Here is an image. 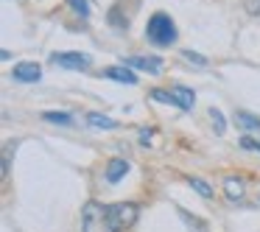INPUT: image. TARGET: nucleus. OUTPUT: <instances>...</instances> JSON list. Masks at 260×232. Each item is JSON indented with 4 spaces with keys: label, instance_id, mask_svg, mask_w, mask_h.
Wrapping results in <instances>:
<instances>
[{
    "label": "nucleus",
    "instance_id": "nucleus-1",
    "mask_svg": "<svg viewBox=\"0 0 260 232\" xmlns=\"http://www.w3.org/2000/svg\"><path fill=\"white\" fill-rule=\"evenodd\" d=\"M146 37H148V42H154V45H159V48L174 45L176 42V23L165 12H157L146 25Z\"/></svg>",
    "mask_w": 260,
    "mask_h": 232
},
{
    "label": "nucleus",
    "instance_id": "nucleus-2",
    "mask_svg": "<svg viewBox=\"0 0 260 232\" xmlns=\"http://www.w3.org/2000/svg\"><path fill=\"white\" fill-rule=\"evenodd\" d=\"M140 215V207L135 202H120L107 207V218H109V232H126Z\"/></svg>",
    "mask_w": 260,
    "mask_h": 232
},
{
    "label": "nucleus",
    "instance_id": "nucleus-3",
    "mask_svg": "<svg viewBox=\"0 0 260 232\" xmlns=\"http://www.w3.org/2000/svg\"><path fill=\"white\" fill-rule=\"evenodd\" d=\"M81 232H109L107 207L98 202H87L81 210Z\"/></svg>",
    "mask_w": 260,
    "mask_h": 232
},
{
    "label": "nucleus",
    "instance_id": "nucleus-4",
    "mask_svg": "<svg viewBox=\"0 0 260 232\" xmlns=\"http://www.w3.org/2000/svg\"><path fill=\"white\" fill-rule=\"evenodd\" d=\"M51 62L56 68H68V70H90L92 59L81 51H64V53H53Z\"/></svg>",
    "mask_w": 260,
    "mask_h": 232
},
{
    "label": "nucleus",
    "instance_id": "nucleus-5",
    "mask_svg": "<svg viewBox=\"0 0 260 232\" xmlns=\"http://www.w3.org/2000/svg\"><path fill=\"white\" fill-rule=\"evenodd\" d=\"M12 79L20 81V84H37L42 79V68L37 62H20V64H14Z\"/></svg>",
    "mask_w": 260,
    "mask_h": 232
},
{
    "label": "nucleus",
    "instance_id": "nucleus-6",
    "mask_svg": "<svg viewBox=\"0 0 260 232\" xmlns=\"http://www.w3.org/2000/svg\"><path fill=\"white\" fill-rule=\"evenodd\" d=\"M123 64H126V68L146 70V73H151V76L162 73V59H157V56H126Z\"/></svg>",
    "mask_w": 260,
    "mask_h": 232
},
{
    "label": "nucleus",
    "instance_id": "nucleus-7",
    "mask_svg": "<svg viewBox=\"0 0 260 232\" xmlns=\"http://www.w3.org/2000/svg\"><path fill=\"white\" fill-rule=\"evenodd\" d=\"M104 79H112V81H120V84H137V76L132 73V68L126 64H115V68H104Z\"/></svg>",
    "mask_w": 260,
    "mask_h": 232
},
{
    "label": "nucleus",
    "instance_id": "nucleus-8",
    "mask_svg": "<svg viewBox=\"0 0 260 232\" xmlns=\"http://www.w3.org/2000/svg\"><path fill=\"white\" fill-rule=\"evenodd\" d=\"M171 104L179 109H193L196 104V92L187 90V87H171Z\"/></svg>",
    "mask_w": 260,
    "mask_h": 232
},
{
    "label": "nucleus",
    "instance_id": "nucleus-9",
    "mask_svg": "<svg viewBox=\"0 0 260 232\" xmlns=\"http://www.w3.org/2000/svg\"><path fill=\"white\" fill-rule=\"evenodd\" d=\"M126 174H129V162L126 159H112L107 165V182H120Z\"/></svg>",
    "mask_w": 260,
    "mask_h": 232
},
{
    "label": "nucleus",
    "instance_id": "nucleus-10",
    "mask_svg": "<svg viewBox=\"0 0 260 232\" xmlns=\"http://www.w3.org/2000/svg\"><path fill=\"white\" fill-rule=\"evenodd\" d=\"M87 126H92V129H118V120H112L109 115H101V112H90L87 115Z\"/></svg>",
    "mask_w": 260,
    "mask_h": 232
},
{
    "label": "nucleus",
    "instance_id": "nucleus-11",
    "mask_svg": "<svg viewBox=\"0 0 260 232\" xmlns=\"http://www.w3.org/2000/svg\"><path fill=\"white\" fill-rule=\"evenodd\" d=\"M224 193L230 202H238V198H243V182L235 179V176H230V179L224 182Z\"/></svg>",
    "mask_w": 260,
    "mask_h": 232
},
{
    "label": "nucleus",
    "instance_id": "nucleus-12",
    "mask_svg": "<svg viewBox=\"0 0 260 232\" xmlns=\"http://www.w3.org/2000/svg\"><path fill=\"white\" fill-rule=\"evenodd\" d=\"M235 123L241 126V129L260 131V118H254V115H249V112H235Z\"/></svg>",
    "mask_w": 260,
    "mask_h": 232
},
{
    "label": "nucleus",
    "instance_id": "nucleus-13",
    "mask_svg": "<svg viewBox=\"0 0 260 232\" xmlns=\"http://www.w3.org/2000/svg\"><path fill=\"white\" fill-rule=\"evenodd\" d=\"M179 218L187 224V229H190V232H207V224H204V221L193 218V215L187 213V210H182V207H179Z\"/></svg>",
    "mask_w": 260,
    "mask_h": 232
},
{
    "label": "nucleus",
    "instance_id": "nucleus-14",
    "mask_svg": "<svg viewBox=\"0 0 260 232\" xmlns=\"http://www.w3.org/2000/svg\"><path fill=\"white\" fill-rule=\"evenodd\" d=\"M42 120L56 123V126H70V123H73V118H70L68 112H42Z\"/></svg>",
    "mask_w": 260,
    "mask_h": 232
},
{
    "label": "nucleus",
    "instance_id": "nucleus-15",
    "mask_svg": "<svg viewBox=\"0 0 260 232\" xmlns=\"http://www.w3.org/2000/svg\"><path fill=\"white\" fill-rule=\"evenodd\" d=\"M187 182H190V187L199 193V196H204V198H213V187H210L204 179H199V176H190Z\"/></svg>",
    "mask_w": 260,
    "mask_h": 232
},
{
    "label": "nucleus",
    "instance_id": "nucleus-16",
    "mask_svg": "<svg viewBox=\"0 0 260 232\" xmlns=\"http://www.w3.org/2000/svg\"><path fill=\"white\" fill-rule=\"evenodd\" d=\"M210 120H213V129H215V135H224V129H226V123H224V115L218 112V109H210Z\"/></svg>",
    "mask_w": 260,
    "mask_h": 232
},
{
    "label": "nucleus",
    "instance_id": "nucleus-17",
    "mask_svg": "<svg viewBox=\"0 0 260 232\" xmlns=\"http://www.w3.org/2000/svg\"><path fill=\"white\" fill-rule=\"evenodd\" d=\"M70 6H73L76 14H81V17H90V6H87V0H68Z\"/></svg>",
    "mask_w": 260,
    "mask_h": 232
},
{
    "label": "nucleus",
    "instance_id": "nucleus-18",
    "mask_svg": "<svg viewBox=\"0 0 260 232\" xmlns=\"http://www.w3.org/2000/svg\"><path fill=\"white\" fill-rule=\"evenodd\" d=\"M238 143H241V148H246V151H260V140H257V137H241V140H238Z\"/></svg>",
    "mask_w": 260,
    "mask_h": 232
},
{
    "label": "nucleus",
    "instance_id": "nucleus-19",
    "mask_svg": "<svg viewBox=\"0 0 260 232\" xmlns=\"http://www.w3.org/2000/svg\"><path fill=\"white\" fill-rule=\"evenodd\" d=\"M185 59H187V62H193V64H199V68H204V64H207V59L199 56V53H193V51H185Z\"/></svg>",
    "mask_w": 260,
    "mask_h": 232
}]
</instances>
